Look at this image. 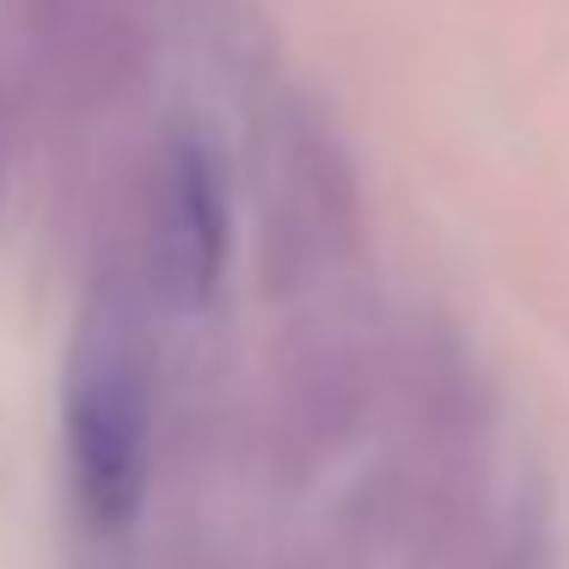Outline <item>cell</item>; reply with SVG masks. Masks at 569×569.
Segmentation results:
<instances>
[{
    "label": "cell",
    "mask_w": 569,
    "mask_h": 569,
    "mask_svg": "<svg viewBox=\"0 0 569 569\" xmlns=\"http://www.w3.org/2000/svg\"><path fill=\"white\" fill-rule=\"evenodd\" d=\"M68 466L74 490L99 527H123L141 508L148 483V441H153V386H148V349L141 325L117 295H92L87 319L74 331L68 356Z\"/></svg>",
    "instance_id": "6da1fadb"
},
{
    "label": "cell",
    "mask_w": 569,
    "mask_h": 569,
    "mask_svg": "<svg viewBox=\"0 0 569 569\" xmlns=\"http://www.w3.org/2000/svg\"><path fill=\"white\" fill-rule=\"evenodd\" d=\"M233 214H227V178L209 136L184 129L166 141L160 178H153V276L172 307H209L227 276Z\"/></svg>",
    "instance_id": "7a4b0ae2"
}]
</instances>
